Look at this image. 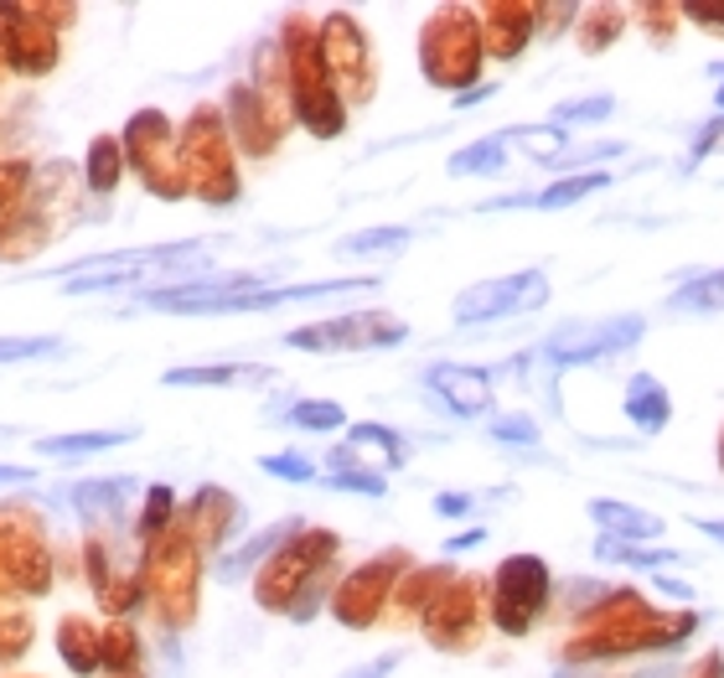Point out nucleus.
<instances>
[{"label": "nucleus", "mask_w": 724, "mask_h": 678, "mask_svg": "<svg viewBox=\"0 0 724 678\" xmlns=\"http://www.w3.org/2000/svg\"><path fill=\"white\" fill-rule=\"evenodd\" d=\"M213 264V249L207 243H151V249H119V254H94V260H79L58 270L68 275V296H83V290H124V285H166L177 290V275L181 285H192V275H202Z\"/></svg>", "instance_id": "f257e3e1"}, {"label": "nucleus", "mask_w": 724, "mask_h": 678, "mask_svg": "<svg viewBox=\"0 0 724 678\" xmlns=\"http://www.w3.org/2000/svg\"><path fill=\"white\" fill-rule=\"evenodd\" d=\"M145 591L156 596L161 621H171V627H187V621H192L197 544L181 539L177 528H166V539L151 544V559H145Z\"/></svg>", "instance_id": "f03ea898"}, {"label": "nucleus", "mask_w": 724, "mask_h": 678, "mask_svg": "<svg viewBox=\"0 0 724 678\" xmlns=\"http://www.w3.org/2000/svg\"><path fill=\"white\" fill-rule=\"evenodd\" d=\"M124 160L140 171L145 181V192H156V198H181L187 192V177H181V160L171 156V124L161 109H140L135 120L124 124Z\"/></svg>", "instance_id": "7ed1b4c3"}, {"label": "nucleus", "mask_w": 724, "mask_h": 678, "mask_svg": "<svg viewBox=\"0 0 724 678\" xmlns=\"http://www.w3.org/2000/svg\"><path fill=\"white\" fill-rule=\"evenodd\" d=\"M181 177L192 192H202L207 202H228L234 198V171H228V156H223V130H217V115L213 109H197L187 135H181Z\"/></svg>", "instance_id": "20e7f679"}, {"label": "nucleus", "mask_w": 724, "mask_h": 678, "mask_svg": "<svg viewBox=\"0 0 724 678\" xmlns=\"http://www.w3.org/2000/svg\"><path fill=\"white\" fill-rule=\"evenodd\" d=\"M410 337L404 321L383 317V311H357V317H336V321H316L300 332H285V347H306V353H368V347H393V342Z\"/></svg>", "instance_id": "39448f33"}, {"label": "nucleus", "mask_w": 724, "mask_h": 678, "mask_svg": "<svg viewBox=\"0 0 724 678\" xmlns=\"http://www.w3.org/2000/svg\"><path fill=\"white\" fill-rule=\"evenodd\" d=\"M548 300V279L544 270H523V275H502L487 285H471L455 296V321L476 326V321H497V317H518V311H538Z\"/></svg>", "instance_id": "423d86ee"}, {"label": "nucleus", "mask_w": 724, "mask_h": 678, "mask_svg": "<svg viewBox=\"0 0 724 678\" xmlns=\"http://www.w3.org/2000/svg\"><path fill=\"white\" fill-rule=\"evenodd\" d=\"M476 58H482V47H476L466 11H440L425 32V73L446 88H461L476 79Z\"/></svg>", "instance_id": "0eeeda50"}, {"label": "nucleus", "mask_w": 724, "mask_h": 678, "mask_svg": "<svg viewBox=\"0 0 724 678\" xmlns=\"http://www.w3.org/2000/svg\"><path fill=\"white\" fill-rule=\"evenodd\" d=\"M0 26H5V68L41 79L58 62V32L47 26L41 5H11L0 0Z\"/></svg>", "instance_id": "6e6552de"}, {"label": "nucleus", "mask_w": 724, "mask_h": 678, "mask_svg": "<svg viewBox=\"0 0 724 678\" xmlns=\"http://www.w3.org/2000/svg\"><path fill=\"white\" fill-rule=\"evenodd\" d=\"M548 596V570L544 559L533 555H518L497 570V627L502 632H529L538 606Z\"/></svg>", "instance_id": "1a4fd4ad"}, {"label": "nucleus", "mask_w": 724, "mask_h": 678, "mask_svg": "<svg viewBox=\"0 0 724 678\" xmlns=\"http://www.w3.org/2000/svg\"><path fill=\"white\" fill-rule=\"evenodd\" d=\"M631 342H642V317H610V321H590V326H565L559 337H548V358L554 362H595V358H616L627 353Z\"/></svg>", "instance_id": "9d476101"}, {"label": "nucleus", "mask_w": 724, "mask_h": 678, "mask_svg": "<svg viewBox=\"0 0 724 678\" xmlns=\"http://www.w3.org/2000/svg\"><path fill=\"white\" fill-rule=\"evenodd\" d=\"M0 575L26 596H47L52 591V559L37 528H5L0 523Z\"/></svg>", "instance_id": "9b49d317"}, {"label": "nucleus", "mask_w": 724, "mask_h": 678, "mask_svg": "<svg viewBox=\"0 0 724 678\" xmlns=\"http://www.w3.org/2000/svg\"><path fill=\"white\" fill-rule=\"evenodd\" d=\"M332 549H336L332 534H306L300 544H290V549L270 564V580L259 585V600H264V606H290V591L300 580H311V570L332 555Z\"/></svg>", "instance_id": "f8f14e48"}, {"label": "nucleus", "mask_w": 724, "mask_h": 678, "mask_svg": "<svg viewBox=\"0 0 724 678\" xmlns=\"http://www.w3.org/2000/svg\"><path fill=\"white\" fill-rule=\"evenodd\" d=\"M425 383H430L435 394L451 404L455 415H482V409H491V379L482 373V368H461V362H435L430 373H425Z\"/></svg>", "instance_id": "ddd939ff"}, {"label": "nucleus", "mask_w": 724, "mask_h": 678, "mask_svg": "<svg viewBox=\"0 0 724 678\" xmlns=\"http://www.w3.org/2000/svg\"><path fill=\"white\" fill-rule=\"evenodd\" d=\"M47 239H52V218L37 198H21L16 213L0 218V260H26V254L47 249Z\"/></svg>", "instance_id": "4468645a"}, {"label": "nucleus", "mask_w": 724, "mask_h": 678, "mask_svg": "<svg viewBox=\"0 0 724 678\" xmlns=\"http://www.w3.org/2000/svg\"><path fill=\"white\" fill-rule=\"evenodd\" d=\"M321 47H327V62H332L327 73H336L342 83H353L357 99H363V94H368V62H363V37H357V26L347 16H332Z\"/></svg>", "instance_id": "2eb2a0df"}, {"label": "nucleus", "mask_w": 724, "mask_h": 678, "mask_svg": "<svg viewBox=\"0 0 724 678\" xmlns=\"http://www.w3.org/2000/svg\"><path fill=\"white\" fill-rule=\"evenodd\" d=\"M389 591V559H378V564H363L347 585H342V596H336V617L347 621V627H368L372 611H378V600Z\"/></svg>", "instance_id": "dca6fc26"}, {"label": "nucleus", "mask_w": 724, "mask_h": 678, "mask_svg": "<svg viewBox=\"0 0 724 678\" xmlns=\"http://www.w3.org/2000/svg\"><path fill=\"white\" fill-rule=\"evenodd\" d=\"M58 658L73 668V674H98L104 668V653H98V627L83 617H62L58 621Z\"/></svg>", "instance_id": "f3484780"}, {"label": "nucleus", "mask_w": 724, "mask_h": 678, "mask_svg": "<svg viewBox=\"0 0 724 678\" xmlns=\"http://www.w3.org/2000/svg\"><path fill=\"white\" fill-rule=\"evenodd\" d=\"M590 519L601 523L606 534H616V539H637V544L663 534L657 513H642V508H627V502H590Z\"/></svg>", "instance_id": "a211bd4d"}, {"label": "nucleus", "mask_w": 724, "mask_h": 678, "mask_svg": "<svg viewBox=\"0 0 724 678\" xmlns=\"http://www.w3.org/2000/svg\"><path fill=\"white\" fill-rule=\"evenodd\" d=\"M119 177H124V145H119V135H98L88 145V160H83V187L94 198H109Z\"/></svg>", "instance_id": "6ab92c4d"}, {"label": "nucleus", "mask_w": 724, "mask_h": 678, "mask_svg": "<svg viewBox=\"0 0 724 678\" xmlns=\"http://www.w3.org/2000/svg\"><path fill=\"white\" fill-rule=\"evenodd\" d=\"M238 508L234 498L223 492V487H202V498L192 502V534L197 544H217L223 539V528H228V519H234Z\"/></svg>", "instance_id": "aec40b11"}, {"label": "nucleus", "mask_w": 724, "mask_h": 678, "mask_svg": "<svg viewBox=\"0 0 724 678\" xmlns=\"http://www.w3.org/2000/svg\"><path fill=\"white\" fill-rule=\"evenodd\" d=\"M135 430H79V436H47L37 445L41 456H58V461H73V456H94V451H109V445H124Z\"/></svg>", "instance_id": "412c9836"}, {"label": "nucleus", "mask_w": 724, "mask_h": 678, "mask_svg": "<svg viewBox=\"0 0 724 678\" xmlns=\"http://www.w3.org/2000/svg\"><path fill=\"white\" fill-rule=\"evenodd\" d=\"M508 145H523L533 160H544V166H559L569 156V140L559 124H518V130H502Z\"/></svg>", "instance_id": "4be33fe9"}, {"label": "nucleus", "mask_w": 724, "mask_h": 678, "mask_svg": "<svg viewBox=\"0 0 724 678\" xmlns=\"http://www.w3.org/2000/svg\"><path fill=\"white\" fill-rule=\"evenodd\" d=\"M508 166V140L502 135H487L466 145V151H455L451 156V177H497Z\"/></svg>", "instance_id": "5701e85b"}, {"label": "nucleus", "mask_w": 724, "mask_h": 678, "mask_svg": "<svg viewBox=\"0 0 724 678\" xmlns=\"http://www.w3.org/2000/svg\"><path fill=\"white\" fill-rule=\"evenodd\" d=\"M166 383L192 389V383H223V389H244V383H270L264 368H238V362H217V368H171Z\"/></svg>", "instance_id": "b1692460"}, {"label": "nucleus", "mask_w": 724, "mask_h": 678, "mask_svg": "<svg viewBox=\"0 0 724 678\" xmlns=\"http://www.w3.org/2000/svg\"><path fill=\"white\" fill-rule=\"evenodd\" d=\"M73 492V508L98 519V513H119L124 508V492H130V481L124 477H98V481H79V487H68Z\"/></svg>", "instance_id": "393cba45"}, {"label": "nucleus", "mask_w": 724, "mask_h": 678, "mask_svg": "<svg viewBox=\"0 0 724 678\" xmlns=\"http://www.w3.org/2000/svg\"><path fill=\"white\" fill-rule=\"evenodd\" d=\"M627 415L642 425V430H663L667 425V394L657 379H646V373H637L631 379V394H627Z\"/></svg>", "instance_id": "a878e982"}, {"label": "nucleus", "mask_w": 724, "mask_h": 678, "mask_svg": "<svg viewBox=\"0 0 724 678\" xmlns=\"http://www.w3.org/2000/svg\"><path fill=\"white\" fill-rule=\"evenodd\" d=\"M98 653H104V668H115V674H135L140 668V638L130 621H109L104 632H98Z\"/></svg>", "instance_id": "bb28decb"}, {"label": "nucleus", "mask_w": 724, "mask_h": 678, "mask_svg": "<svg viewBox=\"0 0 724 678\" xmlns=\"http://www.w3.org/2000/svg\"><path fill=\"white\" fill-rule=\"evenodd\" d=\"M673 311H724V270H709L693 285L673 290Z\"/></svg>", "instance_id": "cd10ccee"}, {"label": "nucleus", "mask_w": 724, "mask_h": 678, "mask_svg": "<svg viewBox=\"0 0 724 678\" xmlns=\"http://www.w3.org/2000/svg\"><path fill=\"white\" fill-rule=\"evenodd\" d=\"M404 243H410V228H368V234L342 239L336 249H342L347 260H368V254H399Z\"/></svg>", "instance_id": "c85d7f7f"}, {"label": "nucleus", "mask_w": 724, "mask_h": 678, "mask_svg": "<svg viewBox=\"0 0 724 678\" xmlns=\"http://www.w3.org/2000/svg\"><path fill=\"white\" fill-rule=\"evenodd\" d=\"M601 187H606L601 171H580V177H565V181H554V187H544L538 198H529V207H569V202L590 198V192H601Z\"/></svg>", "instance_id": "c756f323"}, {"label": "nucleus", "mask_w": 724, "mask_h": 678, "mask_svg": "<svg viewBox=\"0 0 724 678\" xmlns=\"http://www.w3.org/2000/svg\"><path fill=\"white\" fill-rule=\"evenodd\" d=\"M347 445H353V451L372 445V451L389 461V466H404V461H410V451H404V436H393L389 425H353V430H347Z\"/></svg>", "instance_id": "7c9ffc66"}, {"label": "nucleus", "mask_w": 724, "mask_h": 678, "mask_svg": "<svg viewBox=\"0 0 724 678\" xmlns=\"http://www.w3.org/2000/svg\"><path fill=\"white\" fill-rule=\"evenodd\" d=\"M171 508H177V498H171V487H151L145 492V513H140V539L156 544L161 534H166V523H171Z\"/></svg>", "instance_id": "2f4dec72"}, {"label": "nucleus", "mask_w": 724, "mask_h": 678, "mask_svg": "<svg viewBox=\"0 0 724 678\" xmlns=\"http://www.w3.org/2000/svg\"><path fill=\"white\" fill-rule=\"evenodd\" d=\"M616 109V99L610 94H595V99H569V104H559L548 120L559 124V130H569V124H601Z\"/></svg>", "instance_id": "473e14b6"}, {"label": "nucleus", "mask_w": 724, "mask_h": 678, "mask_svg": "<svg viewBox=\"0 0 724 678\" xmlns=\"http://www.w3.org/2000/svg\"><path fill=\"white\" fill-rule=\"evenodd\" d=\"M285 419L300 425V430H336V425H347L342 404H332V400H300V404H290Z\"/></svg>", "instance_id": "72a5a7b5"}, {"label": "nucleus", "mask_w": 724, "mask_h": 678, "mask_svg": "<svg viewBox=\"0 0 724 678\" xmlns=\"http://www.w3.org/2000/svg\"><path fill=\"white\" fill-rule=\"evenodd\" d=\"M32 647V617L26 611H0V663H16Z\"/></svg>", "instance_id": "f704fd0d"}, {"label": "nucleus", "mask_w": 724, "mask_h": 678, "mask_svg": "<svg viewBox=\"0 0 724 678\" xmlns=\"http://www.w3.org/2000/svg\"><path fill=\"white\" fill-rule=\"evenodd\" d=\"M32 177H37V171H32L26 160H5V166H0V218H11V213L21 207V198H26Z\"/></svg>", "instance_id": "c9c22d12"}, {"label": "nucleus", "mask_w": 724, "mask_h": 678, "mask_svg": "<svg viewBox=\"0 0 724 678\" xmlns=\"http://www.w3.org/2000/svg\"><path fill=\"white\" fill-rule=\"evenodd\" d=\"M285 534H290V523H280V528H270V534H264V539L244 544V549H238V555H228V559H223V575H228V580H238V575H244V570H249V564H254V559H264V555H270L274 544L285 539Z\"/></svg>", "instance_id": "e433bc0d"}, {"label": "nucleus", "mask_w": 724, "mask_h": 678, "mask_svg": "<svg viewBox=\"0 0 724 678\" xmlns=\"http://www.w3.org/2000/svg\"><path fill=\"white\" fill-rule=\"evenodd\" d=\"M595 555H601V559H621V564H637V570H663V564H678L673 549H621V544H601Z\"/></svg>", "instance_id": "4c0bfd02"}, {"label": "nucleus", "mask_w": 724, "mask_h": 678, "mask_svg": "<svg viewBox=\"0 0 724 678\" xmlns=\"http://www.w3.org/2000/svg\"><path fill=\"white\" fill-rule=\"evenodd\" d=\"M41 353H58V337H0V362H26Z\"/></svg>", "instance_id": "58836bf2"}, {"label": "nucleus", "mask_w": 724, "mask_h": 678, "mask_svg": "<svg viewBox=\"0 0 724 678\" xmlns=\"http://www.w3.org/2000/svg\"><path fill=\"white\" fill-rule=\"evenodd\" d=\"M332 487H347V492H363V498H383V477L378 472H357V466H336Z\"/></svg>", "instance_id": "ea45409f"}, {"label": "nucleus", "mask_w": 724, "mask_h": 678, "mask_svg": "<svg viewBox=\"0 0 724 678\" xmlns=\"http://www.w3.org/2000/svg\"><path fill=\"white\" fill-rule=\"evenodd\" d=\"M259 466H264L270 477H290V481H311L316 477V466L306 456H264Z\"/></svg>", "instance_id": "a19ab883"}, {"label": "nucleus", "mask_w": 724, "mask_h": 678, "mask_svg": "<svg viewBox=\"0 0 724 678\" xmlns=\"http://www.w3.org/2000/svg\"><path fill=\"white\" fill-rule=\"evenodd\" d=\"M491 436H497V440H523V445H533V440H538V430H533V419H497V425H491Z\"/></svg>", "instance_id": "79ce46f5"}, {"label": "nucleus", "mask_w": 724, "mask_h": 678, "mask_svg": "<svg viewBox=\"0 0 724 678\" xmlns=\"http://www.w3.org/2000/svg\"><path fill=\"white\" fill-rule=\"evenodd\" d=\"M393 668H399V658H372V663H363V668H353V674H342V678H389Z\"/></svg>", "instance_id": "37998d69"}, {"label": "nucleus", "mask_w": 724, "mask_h": 678, "mask_svg": "<svg viewBox=\"0 0 724 678\" xmlns=\"http://www.w3.org/2000/svg\"><path fill=\"white\" fill-rule=\"evenodd\" d=\"M32 477H37L32 466H0V487H26Z\"/></svg>", "instance_id": "c03bdc74"}, {"label": "nucleus", "mask_w": 724, "mask_h": 678, "mask_svg": "<svg viewBox=\"0 0 724 678\" xmlns=\"http://www.w3.org/2000/svg\"><path fill=\"white\" fill-rule=\"evenodd\" d=\"M714 145H724V120H714V124H709L704 135H699V145H693V151H699V156H709Z\"/></svg>", "instance_id": "a18cd8bd"}, {"label": "nucleus", "mask_w": 724, "mask_h": 678, "mask_svg": "<svg viewBox=\"0 0 724 678\" xmlns=\"http://www.w3.org/2000/svg\"><path fill=\"white\" fill-rule=\"evenodd\" d=\"M435 508H440V513L451 519V513H466V508H471V498H440V502H435Z\"/></svg>", "instance_id": "49530a36"}, {"label": "nucleus", "mask_w": 724, "mask_h": 678, "mask_svg": "<svg viewBox=\"0 0 724 678\" xmlns=\"http://www.w3.org/2000/svg\"><path fill=\"white\" fill-rule=\"evenodd\" d=\"M699 528H704L714 544H724V523H720V519H699Z\"/></svg>", "instance_id": "de8ad7c7"}, {"label": "nucleus", "mask_w": 724, "mask_h": 678, "mask_svg": "<svg viewBox=\"0 0 724 678\" xmlns=\"http://www.w3.org/2000/svg\"><path fill=\"white\" fill-rule=\"evenodd\" d=\"M487 539V534H482V528H471V534H461V539H451V549H471V544H482Z\"/></svg>", "instance_id": "09e8293b"}, {"label": "nucleus", "mask_w": 724, "mask_h": 678, "mask_svg": "<svg viewBox=\"0 0 724 678\" xmlns=\"http://www.w3.org/2000/svg\"><path fill=\"white\" fill-rule=\"evenodd\" d=\"M482 99H491V88H471V94H461V99H455V104L466 109V104H482Z\"/></svg>", "instance_id": "8fccbe9b"}, {"label": "nucleus", "mask_w": 724, "mask_h": 678, "mask_svg": "<svg viewBox=\"0 0 724 678\" xmlns=\"http://www.w3.org/2000/svg\"><path fill=\"white\" fill-rule=\"evenodd\" d=\"M714 79H724V62H714Z\"/></svg>", "instance_id": "3c124183"}, {"label": "nucleus", "mask_w": 724, "mask_h": 678, "mask_svg": "<svg viewBox=\"0 0 724 678\" xmlns=\"http://www.w3.org/2000/svg\"><path fill=\"white\" fill-rule=\"evenodd\" d=\"M119 678H140V668H135V674H119Z\"/></svg>", "instance_id": "603ef678"}]
</instances>
